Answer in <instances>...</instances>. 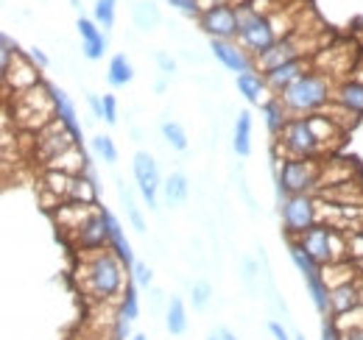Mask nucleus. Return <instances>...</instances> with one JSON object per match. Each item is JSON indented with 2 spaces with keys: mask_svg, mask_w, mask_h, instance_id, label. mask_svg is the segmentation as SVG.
<instances>
[{
  "mask_svg": "<svg viewBox=\"0 0 363 340\" xmlns=\"http://www.w3.org/2000/svg\"><path fill=\"white\" fill-rule=\"evenodd\" d=\"M79 282L84 293L92 301H121L126 290V265L112 249L101 251H82V265H79Z\"/></svg>",
  "mask_w": 363,
  "mask_h": 340,
  "instance_id": "1",
  "label": "nucleus"
},
{
  "mask_svg": "<svg viewBox=\"0 0 363 340\" xmlns=\"http://www.w3.org/2000/svg\"><path fill=\"white\" fill-rule=\"evenodd\" d=\"M279 101L285 103L291 118H311V115L324 112V106L335 101V86H333V79L327 73L311 70L299 81L288 86L279 95Z\"/></svg>",
  "mask_w": 363,
  "mask_h": 340,
  "instance_id": "2",
  "label": "nucleus"
},
{
  "mask_svg": "<svg viewBox=\"0 0 363 340\" xmlns=\"http://www.w3.org/2000/svg\"><path fill=\"white\" fill-rule=\"evenodd\" d=\"M235 14H238V45H243V50L252 53L255 59L279 42L272 17L257 14L246 0L240 6H235Z\"/></svg>",
  "mask_w": 363,
  "mask_h": 340,
  "instance_id": "3",
  "label": "nucleus"
},
{
  "mask_svg": "<svg viewBox=\"0 0 363 340\" xmlns=\"http://www.w3.org/2000/svg\"><path fill=\"white\" fill-rule=\"evenodd\" d=\"M321 178V162L316 159H282L277 173V198L279 204L288 196H313Z\"/></svg>",
  "mask_w": 363,
  "mask_h": 340,
  "instance_id": "4",
  "label": "nucleus"
},
{
  "mask_svg": "<svg viewBox=\"0 0 363 340\" xmlns=\"http://www.w3.org/2000/svg\"><path fill=\"white\" fill-rule=\"evenodd\" d=\"M14 120L28 131H43L50 120H56L50 86L37 84L26 92H17L14 95Z\"/></svg>",
  "mask_w": 363,
  "mask_h": 340,
  "instance_id": "5",
  "label": "nucleus"
},
{
  "mask_svg": "<svg viewBox=\"0 0 363 340\" xmlns=\"http://www.w3.org/2000/svg\"><path fill=\"white\" fill-rule=\"evenodd\" d=\"M277 151L282 159H316L318 154H324L308 118H291L285 123L282 134L277 137Z\"/></svg>",
  "mask_w": 363,
  "mask_h": 340,
  "instance_id": "6",
  "label": "nucleus"
},
{
  "mask_svg": "<svg viewBox=\"0 0 363 340\" xmlns=\"http://www.w3.org/2000/svg\"><path fill=\"white\" fill-rule=\"evenodd\" d=\"M279 217L288 240H299L308 229L318 223V198L316 196H288L279 204Z\"/></svg>",
  "mask_w": 363,
  "mask_h": 340,
  "instance_id": "7",
  "label": "nucleus"
},
{
  "mask_svg": "<svg viewBox=\"0 0 363 340\" xmlns=\"http://www.w3.org/2000/svg\"><path fill=\"white\" fill-rule=\"evenodd\" d=\"M70 240L79 251H101L109 249V223H106V210L95 207V212L76 229L70 232Z\"/></svg>",
  "mask_w": 363,
  "mask_h": 340,
  "instance_id": "8",
  "label": "nucleus"
},
{
  "mask_svg": "<svg viewBox=\"0 0 363 340\" xmlns=\"http://www.w3.org/2000/svg\"><path fill=\"white\" fill-rule=\"evenodd\" d=\"M305 47H313L311 42H305L299 34H291V37H285V40H279V42L274 45L272 50H266L263 56H257L255 59V70L257 73H272L277 67H282V64H288V62H296V59H305Z\"/></svg>",
  "mask_w": 363,
  "mask_h": 340,
  "instance_id": "9",
  "label": "nucleus"
},
{
  "mask_svg": "<svg viewBox=\"0 0 363 340\" xmlns=\"http://www.w3.org/2000/svg\"><path fill=\"white\" fill-rule=\"evenodd\" d=\"M199 28L210 40H235L238 37V14L232 3L210 6L207 11L199 14Z\"/></svg>",
  "mask_w": 363,
  "mask_h": 340,
  "instance_id": "10",
  "label": "nucleus"
},
{
  "mask_svg": "<svg viewBox=\"0 0 363 340\" xmlns=\"http://www.w3.org/2000/svg\"><path fill=\"white\" fill-rule=\"evenodd\" d=\"M132 170H135V181L143 201L148 204V210H157V196L162 190V178H160V168H157L154 157L148 151H137Z\"/></svg>",
  "mask_w": 363,
  "mask_h": 340,
  "instance_id": "11",
  "label": "nucleus"
},
{
  "mask_svg": "<svg viewBox=\"0 0 363 340\" xmlns=\"http://www.w3.org/2000/svg\"><path fill=\"white\" fill-rule=\"evenodd\" d=\"M73 145H79L76 137L70 134V128L65 126L59 118L50 120L43 131H37V154H40L43 162L53 159V157H59V154H65V151L73 148Z\"/></svg>",
  "mask_w": 363,
  "mask_h": 340,
  "instance_id": "12",
  "label": "nucleus"
},
{
  "mask_svg": "<svg viewBox=\"0 0 363 340\" xmlns=\"http://www.w3.org/2000/svg\"><path fill=\"white\" fill-rule=\"evenodd\" d=\"M3 73V86H6V92H26V89H31V86L43 84L40 81V73H37V64L31 62V56H26V53H17L14 59H11V64L6 67V70H0Z\"/></svg>",
  "mask_w": 363,
  "mask_h": 340,
  "instance_id": "13",
  "label": "nucleus"
},
{
  "mask_svg": "<svg viewBox=\"0 0 363 340\" xmlns=\"http://www.w3.org/2000/svg\"><path fill=\"white\" fill-rule=\"evenodd\" d=\"M333 240H335V229H330V226H324V223H316L313 229H308V232L299 237V246L324 268V265L335 262Z\"/></svg>",
  "mask_w": 363,
  "mask_h": 340,
  "instance_id": "14",
  "label": "nucleus"
},
{
  "mask_svg": "<svg viewBox=\"0 0 363 340\" xmlns=\"http://www.w3.org/2000/svg\"><path fill=\"white\" fill-rule=\"evenodd\" d=\"M210 53L227 67L229 73H249L255 70V62L243 50V45H235L232 40H210Z\"/></svg>",
  "mask_w": 363,
  "mask_h": 340,
  "instance_id": "15",
  "label": "nucleus"
},
{
  "mask_svg": "<svg viewBox=\"0 0 363 340\" xmlns=\"http://www.w3.org/2000/svg\"><path fill=\"white\" fill-rule=\"evenodd\" d=\"M305 73H311V62L308 59H296V62H288L282 67H277L272 73H266V84H269V92L274 95H282L294 81H299Z\"/></svg>",
  "mask_w": 363,
  "mask_h": 340,
  "instance_id": "16",
  "label": "nucleus"
},
{
  "mask_svg": "<svg viewBox=\"0 0 363 340\" xmlns=\"http://www.w3.org/2000/svg\"><path fill=\"white\" fill-rule=\"evenodd\" d=\"M76 28H79V34H82V56L90 59V62H98V59L106 53V37L101 34L98 23L90 20V17H79Z\"/></svg>",
  "mask_w": 363,
  "mask_h": 340,
  "instance_id": "17",
  "label": "nucleus"
},
{
  "mask_svg": "<svg viewBox=\"0 0 363 340\" xmlns=\"http://www.w3.org/2000/svg\"><path fill=\"white\" fill-rule=\"evenodd\" d=\"M321 201L330 204H341V207H363V181H344V184H333L316 193Z\"/></svg>",
  "mask_w": 363,
  "mask_h": 340,
  "instance_id": "18",
  "label": "nucleus"
},
{
  "mask_svg": "<svg viewBox=\"0 0 363 340\" xmlns=\"http://www.w3.org/2000/svg\"><path fill=\"white\" fill-rule=\"evenodd\" d=\"M311 120V128H313V134H316V140H318V145H321V151H333V148H338L341 145V140H344V128H338L330 118H324L321 112L318 115H311L308 118Z\"/></svg>",
  "mask_w": 363,
  "mask_h": 340,
  "instance_id": "19",
  "label": "nucleus"
},
{
  "mask_svg": "<svg viewBox=\"0 0 363 340\" xmlns=\"http://www.w3.org/2000/svg\"><path fill=\"white\" fill-rule=\"evenodd\" d=\"M106 223H109V249L121 256L123 265L132 271V265H135L137 259H135V251H132V243H129V237H126V232H123V226H121V220L106 210Z\"/></svg>",
  "mask_w": 363,
  "mask_h": 340,
  "instance_id": "20",
  "label": "nucleus"
},
{
  "mask_svg": "<svg viewBox=\"0 0 363 340\" xmlns=\"http://www.w3.org/2000/svg\"><path fill=\"white\" fill-rule=\"evenodd\" d=\"M235 84H238V92H240L249 103H257V106H263V103H266L269 84H266V76H263V73H257V70L240 73V76L235 79Z\"/></svg>",
  "mask_w": 363,
  "mask_h": 340,
  "instance_id": "21",
  "label": "nucleus"
},
{
  "mask_svg": "<svg viewBox=\"0 0 363 340\" xmlns=\"http://www.w3.org/2000/svg\"><path fill=\"white\" fill-rule=\"evenodd\" d=\"M50 95H53L56 118H59L65 126L70 128V134L76 137V142H82V126H79V115H76L73 101H70V98H67V92H65V89H59V86H50Z\"/></svg>",
  "mask_w": 363,
  "mask_h": 340,
  "instance_id": "22",
  "label": "nucleus"
},
{
  "mask_svg": "<svg viewBox=\"0 0 363 340\" xmlns=\"http://www.w3.org/2000/svg\"><path fill=\"white\" fill-rule=\"evenodd\" d=\"M87 162H90V159L82 154V148H79V145H73V148H67L65 154H59V157L48 159L45 170H59V173L82 176V173H84V168H87Z\"/></svg>",
  "mask_w": 363,
  "mask_h": 340,
  "instance_id": "23",
  "label": "nucleus"
},
{
  "mask_svg": "<svg viewBox=\"0 0 363 340\" xmlns=\"http://www.w3.org/2000/svg\"><path fill=\"white\" fill-rule=\"evenodd\" d=\"M361 307V296H358V282H350V285H341V288H333L330 290V315H344L350 310Z\"/></svg>",
  "mask_w": 363,
  "mask_h": 340,
  "instance_id": "24",
  "label": "nucleus"
},
{
  "mask_svg": "<svg viewBox=\"0 0 363 340\" xmlns=\"http://www.w3.org/2000/svg\"><path fill=\"white\" fill-rule=\"evenodd\" d=\"M335 103H341L344 109H350L352 115H363V81L358 79H347L335 86Z\"/></svg>",
  "mask_w": 363,
  "mask_h": 340,
  "instance_id": "25",
  "label": "nucleus"
},
{
  "mask_svg": "<svg viewBox=\"0 0 363 340\" xmlns=\"http://www.w3.org/2000/svg\"><path fill=\"white\" fill-rule=\"evenodd\" d=\"M232 151L238 157H249L252 154V112L243 109L235 118V128H232Z\"/></svg>",
  "mask_w": 363,
  "mask_h": 340,
  "instance_id": "26",
  "label": "nucleus"
},
{
  "mask_svg": "<svg viewBox=\"0 0 363 340\" xmlns=\"http://www.w3.org/2000/svg\"><path fill=\"white\" fill-rule=\"evenodd\" d=\"M187 327H190V318H187L184 301H182V296H171L168 310H165V329H168L174 338H179V335L187 332Z\"/></svg>",
  "mask_w": 363,
  "mask_h": 340,
  "instance_id": "27",
  "label": "nucleus"
},
{
  "mask_svg": "<svg viewBox=\"0 0 363 340\" xmlns=\"http://www.w3.org/2000/svg\"><path fill=\"white\" fill-rule=\"evenodd\" d=\"M162 196H165L168 207H182L190 198V181H187V176L184 173H171L162 181Z\"/></svg>",
  "mask_w": 363,
  "mask_h": 340,
  "instance_id": "28",
  "label": "nucleus"
},
{
  "mask_svg": "<svg viewBox=\"0 0 363 340\" xmlns=\"http://www.w3.org/2000/svg\"><path fill=\"white\" fill-rule=\"evenodd\" d=\"M132 79H135V67H132L129 56L126 53H115L109 59V67H106V81H109V86H126L132 84Z\"/></svg>",
  "mask_w": 363,
  "mask_h": 340,
  "instance_id": "29",
  "label": "nucleus"
},
{
  "mask_svg": "<svg viewBox=\"0 0 363 340\" xmlns=\"http://www.w3.org/2000/svg\"><path fill=\"white\" fill-rule=\"evenodd\" d=\"M263 115H266V128H269L272 137H279L285 123L291 120V115H288L285 103L279 101V95H274V98H269V101L263 103Z\"/></svg>",
  "mask_w": 363,
  "mask_h": 340,
  "instance_id": "30",
  "label": "nucleus"
},
{
  "mask_svg": "<svg viewBox=\"0 0 363 340\" xmlns=\"http://www.w3.org/2000/svg\"><path fill=\"white\" fill-rule=\"evenodd\" d=\"M132 20L140 31H154L160 23H162V14H160V6L154 0H140L132 8Z\"/></svg>",
  "mask_w": 363,
  "mask_h": 340,
  "instance_id": "31",
  "label": "nucleus"
},
{
  "mask_svg": "<svg viewBox=\"0 0 363 340\" xmlns=\"http://www.w3.org/2000/svg\"><path fill=\"white\" fill-rule=\"evenodd\" d=\"M288 254H291V262L296 265V271H299L305 279H311V276H318V273H321V265H318L316 259L299 246V240H288Z\"/></svg>",
  "mask_w": 363,
  "mask_h": 340,
  "instance_id": "32",
  "label": "nucleus"
},
{
  "mask_svg": "<svg viewBox=\"0 0 363 340\" xmlns=\"http://www.w3.org/2000/svg\"><path fill=\"white\" fill-rule=\"evenodd\" d=\"M305 288H308V293H311V301H313V307H316L318 315L330 318V288H327L324 276L318 273V276L305 279Z\"/></svg>",
  "mask_w": 363,
  "mask_h": 340,
  "instance_id": "33",
  "label": "nucleus"
},
{
  "mask_svg": "<svg viewBox=\"0 0 363 340\" xmlns=\"http://www.w3.org/2000/svg\"><path fill=\"white\" fill-rule=\"evenodd\" d=\"M118 196H121V204H123V210H126V217H129V223L135 226V232H145L148 226H145V217H143V210L137 207L135 201V193L129 190V187H123V181L118 178Z\"/></svg>",
  "mask_w": 363,
  "mask_h": 340,
  "instance_id": "34",
  "label": "nucleus"
},
{
  "mask_svg": "<svg viewBox=\"0 0 363 340\" xmlns=\"http://www.w3.org/2000/svg\"><path fill=\"white\" fill-rule=\"evenodd\" d=\"M260 279H263V273H260V262L252 259V256H246V259L240 262V282H243V288L249 290V296H260V293H263Z\"/></svg>",
  "mask_w": 363,
  "mask_h": 340,
  "instance_id": "35",
  "label": "nucleus"
},
{
  "mask_svg": "<svg viewBox=\"0 0 363 340\" xmlns=\"http://www.w3.org/2000/svg\"><path fill=\"white\" fill-rule=\"evenodd\" d=\"M95 196H98V187L92 184L87 176H76L73 181V190H70V204H95Z\"/></svg>",
  "mask_w": 363,
  "mask_h": 340,
  "instance_id": "36",
  "label": "nucleus"
},
{
  "mask_svg": "<svg viewBox=\"0 0 363 340\" xmlns=\"http://www.w3.org/2000/svg\"><path fill=\"white\" fill-rule=\"evenodd\" d=\"M321 115H324V118H330L335 126L344 128V131H350V128L358 123V115H352L350 109H344V106H341V103H335V101H333V103H327Z\"/></svg>",
  "mask_w": 363,
  "mask_h": 340,
  "instance_id": "37",
  "label": "nucleus"
},
{
  "mask_svg": "<svg viewBox=\"0 0 363 340\" xmlns=\"http://www.w3.org/2000/svg\"><path fill=\"white\" fill-rule=\"evenodd\" d=\"M162 140L174 148V151H187V134H184V128L177 123V120H162Z\"/></svg>",
  "mask_w": 363,
  "mask_h": 340,
  "instance_id": "38",
  "label": "nucleus"
},
{
  "mask_svg": "<svg viewBox=\"0 0 363 340\" xmlns=\"http://www.w3.org/2000/svg\"><path fill=\"white\" fill-rule=\"evenodd\" d=\"M118 312H121L123 318H129V321H135L137 315H140V296H137L135 282H129V285H126L123 296H121V301H118Z\"/></svg>",
  "mask_w": 363,
  "mask_h": 340,
  "instance_id": "39",
  "label": "nucleus"
},
{
  "mask_svg": "<svg viewBox=\"0 0 363 340\" xmlns=\"http://www.w3.org/2000/svg\"><path fill=\"white\" fill-rule=\"evenodd\" d=\"M92 151H95L98 159H104L109 165L118 162V145H115V140L109 134H95L92 137Z\"/></svg>",
  "mask_w": 363,
  "mask_h": 340,
  "instance_id": "40",
  "label": "nucleus"
},
{
  "mask_svg": "<svg viewBox=\"0 0 363 340\" xmlns=\"http://www.w3.org/2000/svg\"><path fill=\"white\" fill-rule=\"evenodd\" d=\"M115 11H118V0H95V6H92V17L104 28L115 26Z\"/></svg>",
  "mask_w": 363,
  "mask_h": 340,
  "instance_id": "41",
  "label": "nucleus"
},
{
  "mask_svg": "<svg viewBox=\"0 0 363 340\" xmlns=\"http://www.w3.org/2000/svg\"><path fill=\"white\" fill-rule=\"evenodd\" d=\"M190 301H193V310H207L210 301H213V285L207 279H199L190 285Z\"/></svg>",
  "mask_w": 363,
  "mask_h": 340,
  "instance_id": "42",
  "label": "nucleus"
},
{
  "mask_svg": "<svg viewBox=\"0 0 363 340\" xmlns=\"http://www.w3.org/2000/svg\"><path fill=\"white\" fill-rule=\"evenodd\" d=\"M335 324L341 327V332H350V329H363V307H355L344 315H335Z\"/></svg>",
  "mask_w": 363,
  "mask_h": 340,
  "instance_id": "43",
  "label": "nucleus"
},
{
  "mask_svg": "<svg viewBox=\"0 0 363 340\" xmlns=\"http://www.w3.org/2000/svg\"><path fill=\"white\" fill-rule=\"evenodd\" d=\"M17 56V42L11 40V34H0V70H6L11 64V59Z\"/></svg>",
  "mask_w": 363,
  "mask_h": 340,
  "instance_id": "44",
  "label": "nucleus"
},
{
  "mask_svg": "<svg viewBox=\"0 0 363 340\" xmlns=\"http://www.w3.org/2000/svg\"><path fill=\"white\" fill-rule=\"evenodd\" d=\"M151 279H154V273H151V268L145 262H135L132 265V282H135L137 288H151Z\"/></svg>",
  "mask_w": 363,
  "mask_h": 340,
  "instance_id": "45",
  "label": "nucleus"
},
{
  "mask_svg": "<svg viewBox=\"0 0 363 340\" xmlns=\"http://www.w3.org/2000/svg\"><path fill=\"white\" fill-rule=\"evenodd\" d=\"M129 335H132V321L118 312V318H115V324H112V340H126Z\"/></svg>",
  "mask_w": 363,
  "mask_h": 340,
  "instance_id": "46",
  "label": "nucleus"
},
{
  "mask_svg": "<svg viewBox=\"0 0 363 340\" xmlns=\"http://www.w3.org/2000/svg\"><path fill=\"white\" fill-rule=\"evenodd\" d=\"M157 67H160V73H162L165 79H171V76L177 73V62H174V56H168L165 50H157Z\"/></svg>",
  "mask_w": 363,
  "mask_h": 340,
  "instance_id": "47",
  "label": "nucleus"
},
{
  "mask_svg": "<svg viewBox=\"0 0 363 340\" xmlns=\"http://www.w3.org/2000/svg\"><path fill=\"white\" fill-rule=\"evenodd\" d=\"M321 340H344V332H341V327L335 324L333 315L324 318V324H321Z\"/></svg>",
  "mask_w": 363,
  "mask_h": 340,
  "instance_id": "48",
  "label": "nucleus"
},
{
  "mask_svg": "<svg viewBox=\"0 0 363 340\" xmlns=\"http://www.w3.org/2000/svg\"><path fill=\"white\" fill-rule=\"evenodd\" d=\"M177 11H182V14H187V17H199L201 14V3L199 0H168Z\"/></svg>",
  "mask_w": 363,
  "mask_h": 340,
  "instance_id": "49",
  "label": "nucleus"
},
{
  "mask_svg": "<svg viewBox=\"0 0 363 340\" xmlns=\"http://www.w3.org/2000/svg\"><path fill=\"white\" fill-rule=\"evenodd\" d=\"M104 120L109 126L118 123V101H115V95H104Z\"/></svg>",
  "mask_w": 363,
  "mask_h": 340,
  "instance_id": "50",
  "label": "nucleus"
},
{
  "mask_svg": "<svg viewBox=\"0 0 363 340\" xmlns=\"http://www.w3.org/2000/svg\"><path fill=\"white\" fill-rule=\"evenodd\" d=\"M168 301L171 298L165 296L160 288H151V312H165L168 310Z\"/></svg>",
  "mask_w": 363,
  "mask_h": 340,
  "instance_id": "51",
  "label": "nucleus"
},
{
  "mask_svg": "<svg viewBox=\"0 0 363 340\" xmlns=\"http://www.w3.org/2000/svg\"><path fill=\"white\" fill-rule=\"evenodd\" d=\"M347 240H350V259H363V232L347 234Z\"/></svg>",
  "mask_w": 363,
  "mask_h": 340,
  "instance_id": "52",
  "label": "nucleus"
},
{
  "mask_svg": "<svg viewBox=\"0 0 363 340\" xmlns=\"http://www.w3.org/2000/svg\"><path fill=\"white\" fill-rule=\"evenodd\" d=\"M87 106L92 112V120H104V98L101 95H87Z\"/></svg>",
  "mask_w": 363,
  "mask_h": 340,
  "instance_id": "53",
  "label": "nucleus"
},
{
  "mask_svg": "<svg viewBox=\"0 0 363 340\" xmlns=\"http://www.w3.org/2000/svg\"><path fill=\"white\" fill-rule=\"evenodd\" d=\"M269 332H272L274 340H294L288 335V329H285V324H282L279 318H272V321H269Z\"/></svg>",
  "mask_w": 363,
  "mask_h": 340,
  "instance_id": "54",
  "label": "nucleus"
},
{
  "mask_svg": "<svg viewBox=\"0 0 363 340\" xmlns=\"http://www.w3.org/2000/svg\"><path fill=\"white\" fill-rule=\"evenodd\" d=\"M28 56H31V62H34V64H40V67H45L48 64V56L40 50V47H31V50H28Z\"/></svg>",
  "mask_w": 363,
  "mask_h": 340,
  "instance_id": "55",
  "label": "nucleus"
},
{
  "mask_svg": "<svg viewBox=\"0 0 363 340\" xmlns=\"http://www.w3.org/2000/svg\"><path fill=\"white\" fill-rule=\"evenodd\" d=\"M213 335H216V340H238V335H235L232 329H227V327H218V329H213Z\"/></svg>",
  "mask_w": 363,
  "mask_h": 340,
  "instance_id": "56",
  "label": "nucleus"
},
{
  "mask_svg": "<svg viewBox=\"0 0 363 340\" xmlns=\"http://www.w3.org/2000/svg\"><path fill=\"white\" fill-rule=\"evenodd\" d=\"M165 86H168V81L162 79V81H157V84H154V89H157V92H165Z\"/></svg>",
  "mask_w": 363,
  "mask_h": 340,
  "instance_id": "57",
  "label": "nucleus"
},
{
  "mask_svg": "<svg viewBox=\"0 0 363 340\" xmlns=\"http://www.w3.org/2000/svg\"><path fill=\"white\" fill-rule=\"evenodd\" d=\"M358 296H361V307H363V282H358Z\"/></svg>",
  "mask_w": 363,
  "mask_h": 340,
  "instance_id": "58",
  "label": "nucleus"
},
{
  "mask_svg": "<svg viewBox=\"0 0 363 340\" xmlns=\"http://www.w3.org/2000/svg\"><path fill=\"white\" fill-rule=\"evenodd\" d=\"M132 340H148V338H145L143 332H137V335H132Z\"/></svg>",
  "mask_w": 363,
  "mask_h": 340,
  "instance_id": "59",
  "label": "nucleus"
},
{
  "mask_svg": "<svg viewBox=\"0 0 363 340\" xmlns=\"http://www.w3.org/2000/svg\"><path fill=\"white\" fill-rule=\"evenodd\" d=\"M294 340H305V335H302V332H296V335H294Z\"/></svg>",
  "mask_w": 363,
  "mask_h": 340,
  "instance_id": "60",
  "label": "nucleus"
},
{
  "mask_svg": "<svg viewBox=\"0 0 363 340\" xmlns=\"http://www.w3.org/2000/svg\"><path fill=\"white\" fill-rule=\"evenodd\" d=\"M207 340H216V335H213V332H210V338H207Z\"/></svg>",
  "mask_w": 363,
  "mask_h": 340,
  "instance_id": "61",
  "label": "nucleus"
},
{
  "mask_svg": "<svg viewBox=\"0 0 363 340\" xmlns=\"http://www.w3.org/2000/svg\"><path fill=\"white\" fill-rule=\"evenodd\" d=\"M70 3H73V6H79V0H70Z\"/></svg>",
  "mask_w": 363,
  "mask_h": 340,
  "instance_id": "62",
  "label": "nucleus"
}]
</instances>
